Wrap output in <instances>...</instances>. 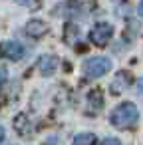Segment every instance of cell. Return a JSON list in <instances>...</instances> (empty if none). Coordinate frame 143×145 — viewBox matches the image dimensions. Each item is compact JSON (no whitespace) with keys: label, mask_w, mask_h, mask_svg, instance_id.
<instances>
[{"label":"cell","mask_w":143,"mask_h":145,"mask_svg":"<svg viewBox=\"0 0 143 145\" xmlns=\"http://www.w3.org/2000/svg\"><path fill=\"white\" fill-rule=\"evenodd\" d=\"M109 70H111V60L103 58V56H95V58H89L84 62V74L91 80L105 76Z\"/></svg>","instance_id":"7a4b0ae2"},{"label":"cell","mask_w":143,"mask_h":145,"mask_svg":"<svg viewBox=\"0 0 143 145\" xmlns=\"http://www.w3.org/2000/svg\"><path fill=\"white\" fill-rule=\"evenodd\" d=\"M111 36H113V26L107 24V22L95 24V26L91 28V32H89V40H91L95 46H105V44L111 40Z\"/></svg>","instance_id":"3957f363"},{"label":"cell","mask_w":143,"mask_h":145,"mask_svg":"<svg viewBox=\"0 0 143 145\" xmlns=\"http://www.w3.org/2000/svg\"><path fill=\"white\" fill-rule=\"evenodd\" d=\"M137 12H139V16L143 18V0H141V2H139V8H137Z\"/></svg>","instance_id":"7c38bea8"},{"label":"cell","mask_w":143,"mask_h":145,"mask_svg":"<svg viewBox=\"0 0 143 145\" xmlns=\"http://www.w3.org/2000/svg\"><path fill=\"white\" fill-rule=\"evenodd\" d=\"M24 119H26V115H18L16 121H14V127L20 131V135H26L28 133V127H24Z\"/></svg>","instance_id":"ba28073f"},{"label":"cell","mask_w":143,"mask_h":145,"mask_svg":"<svg viewBox=\"0 0 143 145\" xmlns=\"http://www.w3.org/2000/svg\"><path fill=\"white\" fill-rule=\"evenodd\" d=\"M137 119H139V111H137L135 103H131V101H123V103H119V105L111 111V115H109L111 125L117 127V129L133 127V125L137 123Z\"/></svg>","instance_id":"6da1fadb"},{"label":"cell","mask_w":143,"mask_h":145,"mask_svg":"<svg viewBox=\"0 0 143 145\" xmlns=\"http://www.w3.org/2000/svg\"><path fill=\"white\" fill-rule=\"evenodd\" d=\"M40 2L42 0H16V4H20V6H26V8H38L40 6Z\"/></svg>","instance_id":"9c48e42d"},{"label":"cell","mask_w":143,"mask_h":145,"mask_svg":"<svg viewBox=\"0 0 143 145\" xmlns=\"http://www.w3.org/2000/svg\"><path fill=\"white\" fill-rule=\"evenodd\" d=\"M101 145H121V141H119L117 137H107V139H105Z\"/></svg>","instance_id":"30bf717a"},{"label":"cell","mask_w":143,"mask_h":145,"mask_svg":"<svg viewBox=\"0 0 143 145\" xmlns=\"http://www.w3.org/2000/svg\"><path fill=\"white\" fill-rule=\"evenodd\" d=\"M117 2H121V0H117Z\"/></svg>","instance_id":"9a60e30c"},{"label":"cell","mask_w":143,"mask_h":145,"mask_svg":"<svg viewBox=\"0 0 143 145\" xmlns=\"http://www.w3.org/2000/svg\"><path fill=\"white\" fill-rule=\"evenodd\" d=\"M74 145H95V135L93 133H80V135H76Z\"/></svg>","instance_id":"52a82bcc"},{"label":"cell","mask_w":143,"mask_h":145,"mask_svg":"<svg viewBox=\"0 0 143 145\" xmlns=\"http://www.w3.org/2000/svg\"><path fill=\"white\" fill-rule=\"evenodd\" d=\"M137 89H139V93L143 95V80H139V84H137Z\"/></svg>","instance_id":"4fadbf2b"},{"label":"cell","mask_w":143,"mask_h":145,"mask_svg":"<svg viewBox=\"0 0 143 145\" xmlns=\"http://www.w3.org/2000/svg\"><path fill=\"white\" fill-rule=\"evenodd\" d=\"M6 78H8V72H6V68H2V66H0V86H2V84L6 82Z\"/></svg>","instance_id":"8fae6325"},{"label":"cell","mask_w":143,"mask_h":145,"mask_svg":"<svg viewBox=\"0 0 143 145\" xmlns=\"http://www.w3.org/2000/svg\"><path fill=\"white\" fill-rule=\"evenodd\" d=\"M58 68V58L56 56H44L42 62H40V70L44 76H52Z\"/></svg>","instance_id":"8992f818"},{"label":"cell","mask_w":143,"mask_h":145,"mask_svg":"<svg viewBox=\"0 0 143 145\" xmlns=\"http://www.w3.org/2000/svg\"><path fill=\"white\" fill-rule=\"evenodd\" d=\"M48 32V24H44L42 20H30L26 24V34L32 38H42Z\"/></svg>","instance_id":"5b68a950"},{"label":"cell","mask_w":143,"mask_h":145,"mask_svg":"<svg viewBox=\"0 0 143 145\" xmlns=\"http://www.w3.org/2000/svg\"><path fill=\"white\" fill-rule=\"evenodd\" d=\"M2 139H4V129L0 127V141H2Z\"/></svg>","instance_id":"5bb4252c"},{"label":"cell","mask_w":143,"mask_h":145,"mask_svg":"<svg viewBox=\"0 0 143 145\" xmlns=\"http://www.w3.org/2000/svg\"><path fill=\"white\" fill-rule=\"evenodd\" d=\"M0 54H2L4 58H8V60L16 62V60H20L24 56V46L20 42H16V40H8V42L0 44Z\"/></svg>","instance_id":"277c9868"}]
</instances>
